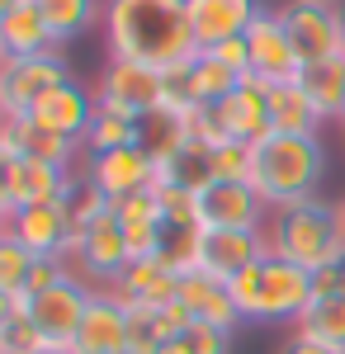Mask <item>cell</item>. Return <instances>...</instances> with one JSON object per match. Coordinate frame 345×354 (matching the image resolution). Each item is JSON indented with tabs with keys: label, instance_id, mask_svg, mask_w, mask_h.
Here are the masks:
<instances>
[{
	"label": "cell",
	"instance_id": "6da1fadb",
	"mask_svg": "<svg viewBox=\"0 0 345 354\" xmlns=\"http://www.w3.org/2000/svg\"><path fill=\"white\" fill-rule=\"evenodd\" d=\"M105 43L109 57L142 66H175L194 57L185 0H105Z\"/></svg>",
	"mask_w": 345,
	"mask_h": 354
},
{
	"label": "cell",
	"instance_id": "7a4b0ae2",
	"mask_svg": "<svg viewBox=\"0 0 345 354\" xmlns=\"http://www.w3.org/2000/svg\"><path fill=\"white\" fill-rule=\"evenodd\" d=\"M265 245L269 255L289 260L308 274L341 270L345 265V232L336 218V203L326 198H303L289 208H269L265 218Z\"/></svg>",
	"mask_w": 345,
	"mask_h": 354
},
{
	"label": "cell",
	"instance_id": "3957f363",
	"mask_svg": "<svg viewBox=\"0 0 345 354\" xmlns=\"http://www.w3.org/2000/svg\"><path fill=\"white\" fill-rule=\"evenodd\" d=\"M326 180V147L317 137H289L269 133L256 142V161H251V189L265 198V208H289L303 198H317Z\"/></svg>",
	"mask_w": 345,
	"mask_h": 354
},
{
	"label": "cell",
	"instance_id": "277c9868",
	"mask_svg": "<svg viewBox=\"0 0 345 354\" xmlns=\"http://www.w3.org/2000/svg\"><path fill=\"white\" fill-rule=\"evenodd\" d=\"M227 288H232L241 322H260V326L289 322V326H298V317L312 302V274L289 265V260H279V255H265L246 274H237Z\"/></svg>",
	"mask_w": 345,
	"mask_h": 354
},
{
	"label": "cell",
	"instance_id": "5b68a950",
	"mask_svg": "<svg viewBox=\"0 0 345 354\" xmlns=\"http://www.w3.org/2000/svg\"><path fill=\"white\" fill-rule=\"evenodd\" d=\"M279 19L289 28V43L303 66L345 57V5L326 0H289L279 5Z\"/></svg>",
	"mask_w": 345,
	"mask_h": 354
},
{
	"label": "cell",
	"instance_id": "8992f818",
	"mask_svg": "<svg viewBox=\"0 0 345 354\" xmlns=\"http://www.w3.org/2000/svg\"><path fill=\"white\" fill-rule=\"evenodd\" d=\"M71 270L76 279H85L90 288H114L118 283V274L133 265V250H128V236H123V222L105 213V218H95L90 227H80L76 232V245H71Z\"/></svg>",
	"mask_w": 345,
	"mask_h": 354
},
{
	"label": "cell",
	"instance_id": "52a82bcc",
	"mask_svg": "<svg viewBox=\"0 0 345 354\" xmlns=\"http://www.w3.org/2000/svg\"><path fill=\"white\" fill-rule=\"evenodd\" d=\"M95 100L100 109L123 113V118H142L166 104V76L157 66H142V62H123V57H109L100 81H95Z\"/></svg>",
	"mask_w": 345,
	"mask_h": 354
},
{
	"label": "cell",
	"instance_id": "ba28073f",
	"mask_svg": "<svg viewBox=\"0 0 345 354\" xmlns=\"http://www.w3.org/2000/svg\"><path fill=\"white\" fill-rule=\"evenodd\" d=\"M67 81H71V66H67L62 48L43 53V57H5L0 62V95H5L10 118L33 113L57 85H67Z\"/></svg>",
	"mask_w": 345,
	"mask_h": 354
},
{
	"label": "cell",
	"instance_id": "9c48e42d",
	"mask_svg": "<svg viewBox=\"0 0 345 354\" xmlns=\"http://www.w3.org/2000/svg\"><path fill=\"white\" fill-rule=\"evenodd\" d=\"M95 298V288L85 279H62L57 288L38 293V298H24V317L33 322V330L48 340V350H71V335L85 322V307Z\"/></svg>",
	"mask_w": 345,
	"mask_h": 354
},
{
	"label": "cell",
	"instance_id": "30bf717a",
	"mask_svg": "<svg viewBox=\"0 0 345 354\" xmlns=\"http://www.w3.org/2000/svg\"><path fill=\"white\" fill-rule=\"evenodd\" d=\"M265 198L246 180H213L199 194V232H265Z\"/></svg>",
	"mask_w": 345,
	"mask_h": 354
},
{
	"label": "cell",
	"instance_id": "8fae6325",
	"mask_svg": "<svg viewBox=\"0 0 345 354\" xmlns=\"http://www.w3.org/2000/svg\"><path fill=\"white\" fill-rule=\"evenodd\" d=\"M251 48V76H260L265 85H289L303 76V62L289 43V28L279 19V10H260L256 24L241 33Z\"/></svg>",
	"mask_w": 345,
	"mask_h": 354
},
{
	"label": "cell",
	"instance_id": "7c38bea8",
	"mask_svg": "<svg viewBox=\"0 0 345 354\" xmlns=\"http://www.w3.org/2000/svg\"><path fill=\"white\" fill-rule=\"evenodd\" d=\"M80 170H85V180H90L95 189H105L114 203L157 185V161H152L142 147H118V151L80 156Z\"/></svg>",
	"mask_w": 345,
	"mask_h": 354
},
{
	"label": "cell",
	"instance_id": "4fadbf2b",
	"mask_svg": "<svg viewBox=\"0 0 345 354\" xmlns=\"http://www.w3.org/2000/svg\"><path fill=\"white\" fill-rule=\"evenodd\" d=\"M67 354H128V302L114 288H95Z\"/></svg>",
	"mask_w": 345,
	"mask_h": 354
},
{
	"label": "cell",
	"instance_id": "5bb4252c",
	"mask_svg": "<svg viewBox=\"0 0 345 354\" xmlns=\"http://www.w3.org/2000/svg\"><path fill=\"white\" fill-rule=\"evenodd\" d=\"M0 151L19 156V161L62 165V170H76V156H85V147H80V142L53 133V128H43V123H38V118H28V113L0 123Z\"/></svg>",
	"mask_w": 345,
	"mask_h": 354
},
{
	"label": "cell",
	"instance_id": "9a60e30c",
	"mask_svg": "<svg viewBox=\"0 0 345 354\" xmlns=\"http://www.w3.org/2000/svg\"><path fill=\"white\" fill-rule=\"evenodd\" d=\"M260 10H265L260 0H185L194 53H209V48L227 43V38H241L246 28L256 24Z\"/></svg>",
	"mask_w": 345,
	"mask_h": 354
},
{
	"label": "cell",
	"instance_id": "2e32d148",
	"mask_svg": "<svg viewBox=\"0 0 345 354\" xmlns=\"http://www.w3.org/2000/svg\"><path fill=\"white\" fill-rule=\"evenodd\" d=\"M265 255V232H199V274H209L218 283H232Z\"/></svg>",
	"mask_w": 345,
	"mask_h": 354
},
{
	"label": "cell",
	"instance_id": "e0dca14e",
	"mask_svg": "<svg viewBox=\"0 0 345 354\" xmlns=\"http://www.w3.org/2000/svg\"><path fill=\"white\" fill-rule=\"evenodd\" d=\"M218 118H222V133L232 137V142H265L269 137V85L260 76H246V81L227 95V100H218L213 104Z\"/></svg>",
	"mask_w": 345,
	"mask_h": 354
},
{
	"label": "cell",
	"instance_id": "ac0fdd59",
	"mask_svg": "<svg viewBox=\"0 0 345 354\" xmlns=\"http://www.w3.org/2000/svg\"><path fill=\"white\" fill-rule=\"evenodd\" d=\"M10 236H19L33 255H62L67 260L76 245V227H71L62 203H38V208H19L10 218Z\"/></svg>",
	"mask_w": 345,
	"mask_h": 354
},
{
	"label": "cell",
	"instance_id": "d6986e66",
	"mask_svg": "<svg viewBox=\"0 0 345 354\" xmlns=\"http://www.w3.org/2000/svg\"><path fill=\"white\" fill-rule=\"evenodd\" d=\"M95 113H100L95 90H85V85L71 76L67 85H57V90L33 113H28V118H38L43 128H53V133H62V137H71V142H80V147H85V133H90Z\"/></svg>",
	"mask_w": 345,
	"mask_h": 354
},
{
	"label": "cell",
	"instance_id": "ffe728a7",
	"mask_svg": "<svg viewBox=\"0 0 345 354\" xmlns=\"http://www.w3.org/2000/svg\"><path fill=\"white\" fill-rule=\"evenodd\" d=\"M114 293L128 302V307H166V302H175V293H180V274L166 270L157 255L152 260H133L128 270L118 274Z\"/></svg>",
	"mask_w": 345,
	"mask_h": 354
},
{
	"label": "cell",
	"instance_id": "44dd1931",
	"mask_svg": "<svg viewBox=\"0 0 345 354\" xmlns=\"http://www.w3.org/2000/svg\"><path fill=\"white\" fill-rule=\"evenodd\" d=\"M175 298L194 312V322H209V326H222V330L241 326V312H237V302H232V288L218 283V279H209V274H199V270L185 274Z\"/></svg>",
	"mask_w": 345,
	"mask_h": 354
},
{
	"label": "cell",
	"instance_id": "7402d4cb",
	"mask_svg": "<svg viewBox=\"0 0 345 354\" xmlns=\"http://www.w3.org/2000/svg\"><path fill=\"white\" fill-rule=\"evenodd\" d=\"M0 38H5V57H43V53H57V38L48 19L38 15V5L24 0L19 10H10L0 19Z\"/></svg>",
	"mask_w": 345,
	"mask_h": 354
},
{
	"label": "cell",
	"instance_id": "603a6c76",
	"mask_svg": "<svg viewBox=\"0 0 345 354\" xmlns=\"http://www.w3.org/2000/svg\"><path fill=\"white\" fill-rule=\"evenodd\" d=\"M293 330L312 335V340L331 345V350H345V283H336V288L312 283V302H308V312L298 317Z\"/></svg>",
	"mask_w": 345,
	"mask_h": 354
},
{
	"label": "cell",
	"instance_id": "cb8c5ba5",
	"mask_svg": "<svg viewBox=\"0 0 345 354\" xmlns=\"http://www.w3.org/2000/svg\"><path fill=\"white\" fill-rule=\"evenodd\" d=\"M269 133H289V137H317L321 133V113L312 109V100L303 95V85H269Z\"/></svg>",
	"mask_w": 345,
	"mask_h": 354
},
{
	"label": "cell",
	"instance_id": "d4e9b609",
	"mask_svg": "<svg viewBox=\"0 0 345 354\" xmlns=\"http://www.w3.org/2000/svg\"><path fill=\"white\" fill-rule=\"evenodd\" d=\"M298 85H303V95L312 100V109L321 113V123H331V118H341V123H345V57L303 66Z\"/></svg>",
	"mask_w": 345,
	"mask_h": 354
},
{
	"label": "cell",
	"instance_id": "484cf974",
	"mask_svg": "<svg viewBox=\"0 0 345 354\" xmlns=\"http://www.w3.org/2000/svg\"><path fill=\"white\" fill-rule=\"evenodd\" d=\"M33 5L48 19L57 48H67V43L85 38L95 24H105V0H33Z\"/></svg>",
	"mask_w": 345,
	"mask_h": 354
},
{
	"label": "cell",
	"instance_id": "4316f807",
	"mask_svg": "<svg viewBox=\"0 0 345 354\" xmlns=\"http://www.w3.org/2000/svg\"><path fill=\"white\" fill-rule=\"evenodd\" d=\"M185 142H194L189 137V123H185V113H175V109H152V113H142L137 118V147L152 156L157 165H166Z\"/></svg>",
	"mask_w": 345,
	"mask_h": 354
},
{
	"label": "cell",
	"instance_id": "83f0119b",
	"mask_svg": "<svg viewBox=\"0 0 345 354\" xmlns=\"http://www.w3.org/2000/svg\"><path fill=\"white\" fill-rule=\"evenodd\" d=\"M157 185H175V189L204 194L213 185V151L204 142H185L166 165H157Z\"/></svg>",
	"mask_w": 345,
	"mask_h": 354
},
{
	"label": "cell",
	"instance_id": "f1b7e54d",
	"mask_svg": "<svg viewBox=\"0 0 345 354\" xmlns=\"http://www.w3.org/2000/svg\"><path fill=\"white\" fill-rule=\"evenodd\" d=\"M71 180H76V170H62V165H48V161H19V208L62 203Z\"/></svg>",
	"mask_w": 345,
	"mask_h": 354
},
{
	"label": "cell",
	"instance_id": "f546056e",
	"mask_svg": "<svg viewBox=\"0 0 345 354\" xmlns=\"http://www.w3.org/2000/svg\"><path fill=\"white\" fill-rule=\"evenodd\" d=\"M237 85H241V76H232L213 53L189 57V100H194V104H218V100H227Z\"/></svg>",
	"mask_w": 345,
	"mask_h": 354
},
{
	"label": "cell",
	"instance_id": "4dcf8cb0",
	"mask_svg": "<svg viewBox=\"0 0 345 354\" xmlns=\"http://www.w3.org/2000/svg\"><path fill=\"white\" fill-rule=\"evenodd\" d=\"M62 208H67V218H71V227H90L95 218H105V213H114V198H109L105 189H95L90 180H85V170L76 165V180H71V189H67V198H62Z\"/></svg>",
	"mask_w": 345,
	"mask_h": 354
},
{
	"label": "cell",
	"instance_id": "1f68e13d",
	"mask_svg": "<svg viewBox=\"0 0 345 354\" xmlns=\"http://www.w3.org/2000/svg\"><path fill=\"white\" fill-rule=\"evenodd\" d=\"M118 147H137V118L100 109L95 123H90V133H85V156H95V151H118Z\"/></svg>",
	"mask_w": 345,
	"mask_h": 354
},
{
	"label": "cell",
	"instance_id": "d6a6232c",
	"mask_svg": "<svg viewBox=\"0 0 345 354\" xmlns=\"http://www.w3.org/2000/svg\"><path fill=\"white\" fill-rule=\"evenodd\" d=\"M33 260H38V255H33L19 236L0 232V288H5V293H19V298H24L28 274H33Z\"/></svg>",
	"mask_w": 345,
	"mask_h": 354
},
{
	"label": "cell",
	"instance_id": "836d02e7",
	"mask_svg": "<svg viewBox=\"0 0 345 354\" xmlns=\"http://www.w3.org/2000/svg\"><path fill=\"white\" fill-rule=\"evenodd\" d=\"M170 335L161 326L157 307H128V354H161Z\"/></svg>",
	"mask_w": 345,
	"mask_h": 354
},
{
	"label": "cell",
	"instance_id": "e575fe53",
	"mask_svg": "<svg viewBox=\"0 0 345 354\" xmlns=\"http://www.w3.org/2000/svg\"><path fill=\"white\" fill-rule=\"evenodd\" d=\"M114 218L123 227H166V213H161V198H157V185L142 194H128L114 203Z\"/></svg>",
	"mask_w": 345,
	"mask_h": 354
},
{
	"label": "cell",
	"instance_id": "d590c367",
	"mask_svg": "<svg viewBox=\"0 0 345 354\" xmlns=\"http://www.w3.org/2000/svg\"><path fill=\"white\" fill-rule=\"evenodd\" d=\"M209 151H213V180H246L251 185V161H256L251 142H222Z\"/></svg>",
	"mask_w": 345,
	"mask_h": 354
},
{
	"label": "cell",
	"instance_id": "8d00e7d4",
	"mask_svg": "<svg viewBox=\"0 0 345 354\" xmlns=\"http://www.w3.org/2000/svg\"><path fill=\"white\" fill-rule=\"evenodd\" d=\"M157 198H161V213H166V227H199V194L157 185Z\"/></svg>",
	"mask_w": 345,
	"mask_h": 354
},
{
	"label": "cell",
	"instance_id": "74e56055",
	"mask_svg": "<svg viewBox=\"0 0 345 354\" xmlns=\"http://www.w3.org/2000/svg\"><path fill=\"white\" fill-rule=\"evenodd\" d=\"M0 345H5V354H43L48 350V340L33 330L28 317H19V322H10V326L0 330Z\"/></svg>",
	"mask_w": 345,
	"mask_h": 354
},
{
	"label": "cell",
	"instance_id": "f35d334b",
	"mask_svg": "<svg viewBox=\"0 0 345 354\" xmlns=\"http://www.w3.org/2000/svg\"><path fill=\"white\" fill-rule=\"evenodd\" d=\"M185 340H189L194 354H232V330L209 326V322H194V326L185 330Z\"/></svg>",
	"mask_w": 345,
	"mask_h": 354
},
{
	"label": "cell",
	"instance_id": "ab89813d",
	"mask_svg": "<svg viewBox=\"0 0 345 354\" xmlns=\"http://www.w3.org/2000/svg\"><path fill=\"white\" fill-rule=\"evenodd\" d=\"M19 213V156L0 151V218L10 222Z\"/></svg>",
	"mask_w": 345,
	"mask_h": 354
},
{
	"label": "cell",
	"instance_id": "60d3db41",
	"mask_svg": "<svg viewBox=\"0 0 345 354\" xmlns=\"http://www.w3.org/2000/svg\"><path fill=\"white\" fill-rule=\"evenodd\" d=\"M209 53L218 57L232 76H241V81L251 76V48H246V38H227V43H218V48H209Z\"/></svg>",
	"mask_w": 345,
	"mask_h": 354
},
{
	"label": "cell",
	"instance_id": "b9f144b4",
	"mask_svg": "<svg viewBox=\"0 0 345 354\" xmlns=\"http://www.w3.org/2000/svg\"><path fill=\"white\" fill-rule=\"evenodd\" d=\"M274 354H345V350H331V345H321V340L303 335V330H289V335H284V345H279Z\"/></svg>",
	"mask_w": 345,
	"mask_h": 354
},
{
	"label": "cell",
	"instance_id": "7bdbcfd3",
	"mask_svg": "<svg viewBox=\"0 0 345 354\" xmlns=\"http://www.w3.org/2000/svg\"><path fill=\"white\" fill-rule=\"evenodd\" d=\"M19 317H24V298H19V293H5V288H0V330L10 326V322H19Z\"/></svg>",
	"mask_w": 345,
	"mask_h": 354
},
{
	"label": "cell",
	"instance_id": "ee69618b",
	"mask_svg": "<svg viewBox=\"0 0 345 354\" xmlns=\"http://www.w3.org/2000/svg\"><path fill=\"white\" fill-rule=\"evenodd\" d=\"M161 354H194V350H189V340H185V335H170V340L161 345Z\"/></svg>",
	"mask_w": 345,
	"mask_h": 354
},
{
	"label": "cell",
	"instance_id": "f6af8a7d",
	"mask_svg": "<svg viewBox=\"0 0 345 354\" xmlns=\"http://www.w3.org/2000/svg\"><path fill=\"white\" fill-rule=\"evenodd\" d=\"M19 5H24V0H0V19H5L10 10H19Z\"/></svg>",
	"mask_w": 345,
	"mask_h": 354
},
{
	"label": "cell",
	"instance_id": "bcb514c9",
	"mask_svg": "<svg viewBox=\"0 0 345 354\" xmlns=\"http://www.w3.org/2000/svg\"><path fill=\"white\" fill-rule=\"evenodd\" d=\"M336 218H341V232H345V198L336 203Z\"/></svg>",
	"mask_w": 345,
	"mask_h": 354
},
{
	"label": "cell",
	"instance_id": "7dc6e473",
	"mask_svg": "<svg viewBox=\"0 0 345 354\" xmlns=\"http://www.w3.org/2000/svg\"><path fill=\"white\" fill-rule=\"evenodd\" d=\"M5 118H10V109H5V95H0V123H5Z\"/></svg>",
	"mask_w": 345,
	"mask_h": 354
},
{
	"label": "cell",
	"instance_id": "c3c4849f",
	"mask_svg": "<svg viewBox=\"0 0 345 354\" xmlns=\"http://www.w3.org/2000/svg\"><path fill=\"white\" fill-rule=\"evenodd\" d=\"M0 232H10V222H5V218H0Z\"/></svg>",
	"mask_w": 345,
	"mask_h": 354
},
{
	"label": "cell",
	"instance_id": "681fc988",
	"mask_svg": "<svg viewBox=\"0 0 345 354\" xmlns=\"http://www.w3.org/2000/svg\"><path fill=\"white\" fill-rule=\"evenodd\" d=\"M0 62H5V38H0Z\"/></svg>",
	"mask_w": 345,
	"mask_h": 354
},
{
	"label": "cell",
	"instance_id": "f907efd6",
	"mask_svg": "<svg viewBox=\"0 0 345 354\" xmlns=\"http://www.w3.org/2000/svg\"><path fill=\"white\" fill-rule=\"evenodd\" d=\"M43 354H67V350H43Z\"/></svg>",
	"mask_w": 345,
	"mask_h": 354
},
{
	"label": "cell",
	"instance_id": "816d5d0a",
	"mask_svg": "<svg viewBox=\"0 0 345 354\" xmlns=\"http://www.w3.org/2000/svg\"><path fill=\"white\" fill-rule=\"evenodd\" d=\"M326 5H345V0H326Z\"/></svg>",
	"mask_w": 345,
	"mask_h": 354
},
{
	"label": "cell",
	"instance_id": "f5cc1de1",
	"mask_svg": "<svg viewBox=\"0 0 345 354\" xmlns=\"http://www.w3.org/2000/svg\"><path fill=\"white\" fill-rule=\"evenodd\" d=\"M0 354H5V345H0Z\"/></svg>",
	"mask_w": 345,
	"mask_h": 354
}]
</instances>
